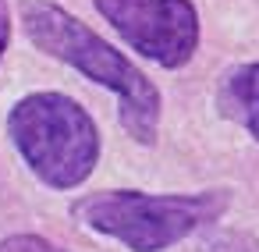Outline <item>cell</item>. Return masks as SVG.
I'll return each instance as SVG.
<instances>
[{
    "label": "cell",
    "instance_id": "5",
    "mask_svg": "<svg viewBox=\"0 0 259 252\" xmlns=\"http://www.w3.org/2000/svg\"><path fill=\"white\" fill-rule=\"evenodd\" d=\"M217 107L227 121L241 124L255 142H259V61L255 64H238L224 75Z\"/></svg>",
    "mask_w": 259,
    "mask_h": 252
},
{
    "label": "cell",
    "instance_id": "6",
    "mask_svg": "<svg viewBox=\"0 0 259 252\" xmlns=\"http://www.w3.org/2000/svg\"><path fill=\"white\" fill-rule=\"evenodd\" d=\"M0 252H64V248L50 245L39 234H11V238L0 241Z\"/></svg>",
    "mask_w": 259,
    "mask_h": 252
},
{
    "label": "cell",
    "instance_id": "3",
    "mask_svg": "<svg viewBox=\"0 0 259 252\" xmlns=\"http://www.w3.org/2000/svg\"><path fill=\"white\" fill-rule=\"evenodd\" d=\"M8 135L29 171L57 192L78 188L100 163V128L64 93H29L8 114Z\"/></svg>",
    "mask_w": 259,
    "mask_h": 252
},
{
    "label": "cell",
    "instance_id": "1",
    "mask_svg": "<svg viewBox=\"0 0 259 252\" xmlns=\"http://www.w3.org/2000/svg\"><path fill=\"white\" fill-rule=\"evenodd\" d=\"M22 25L36 50H43L54 61H64L68 68L82 71L96 86L117 93L121 128L135 142L142 146L156 142L163 100H160V89L139 71V64H132L100 32H93L85 22H78L71 11H64L61 4H50V0H22Z\"/></svg>",
    "mask_w": 259,
    "mask_h": 252
},
{
    "label": "cell",
    "instance_id": "2",
    "mask_svg": "<svg viewBox=\"0 0 259 252\" xmlns=\"http://www.w3.org/2000/svg\"><path fill=\"white\" fill-rule=\"evenodd\" d=\"M231 195L224 188L206 192H135V188H103L71 202V217L96 234L117 238L132 252H163L199 227L224 217Z\"/></svg>",
    "mask_w": 259,
    "mask_h": 252
},
{
    "label": "cell",
    "instance_id": "4",
    "mask_svg": "<svg viewBox=\"0 0 259 252\" xmlns=\"http://www.w3.org/2000/svg\"><path fill=\"white\" fill-rule=\"evenodd\" d=\"M117 36L160 68H185L199 50L192 0H93Z\"/></svg>",
    "mask_w": 259,
    "mask_h": 252
},
{
    "label": "cell",
    "instance_id": "7",
    "mask_svg": "<svg viewBox=\"0 0 259 252\" xmlns=\"http://www.w3.org/2000/svg\"><path fill=\"white\" fill-rule=\"evenodd\" d=\"M8 43H11V15H8V4L0 0V61H4Z\"/></svg>",
    "mask_w": 259,
    "mask_h": 252
}]
</instances>
